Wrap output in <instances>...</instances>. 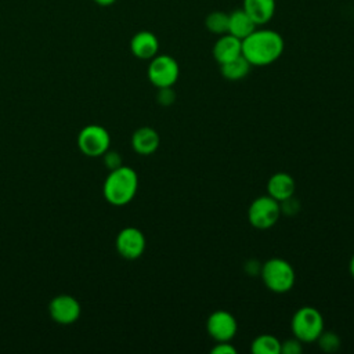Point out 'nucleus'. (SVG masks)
<instances>
[{
  "label": "nucleus",
  "instance_id": "obj_1",
  "mask_svg": "<svg viewBox=\"0 0 354 354\" xmlns=\"http://www.w3.org/2000/svg\"><path fill=\"white\" fill-rule=\"evenodd\" d=\"M283 37L272 29H254L242 40V55L252 66L274 64L283 53Z\"/></svg>",
  "mask_w": 354,
  "mask_h": 354
},
{
  "label": "nucleus",
  "instance_id": "obj_2",
  "mask_svg": "<svg viewBox=\"0 0 354 354\" xmlns=\"http://www.w3.org/2000/svg\"><path fill=\"white\" fill-rule=\"evenodd\" d=\"M138 189V176L129 166H119L109 170L104 181V198L113 206H124L130 203Z\"/></svg>",
  "mask_w": 354,
  "mask_h": 354
},
{
  "label": "nucleus",
  "instance_id": "obj_3",
  "mask_svg": "<svg viewBox=\"0 0 354 354\" xmlns=\"http://www.w3.org/2000/svg\"><path fill=\"white\" fill-rule=\"evenodd\" d=\"M260 277L268 290L279 295L292 290L296 282L293 266L281 257H272L264 261L261 264Z\"/></svg>",
  "mask_w": 354,
  "mask_h": 354
},
{
  "label": "nucleus",
  "instance_id": "obj_4",
  "mask_svg": "<svg viewBox=\"0 0 354 354\" xmlns=\"http://www.w3.org/2000/svg\"><path fill=\"white\" fill-rule=\"evenodd\" d=\"M290 329L293 336L301 343L317 342L318 336L325 329L324 317L315 307L303 306L295 311L290 321Z\"/></svg>",
  "mask_w": 354,
  "mask_h": 354
},
{
  "label": "nucleus",
  "instance_id": "obj_5",
  "mask_svg": "<svg viewBox=\"0 0 354 354\" xmlns=\"http://www.w3.org/2000/svg\"><path fill=\"white\" fill-rule=\"evenodd\" d=\"M282 212L278 201L270 195H261L252 201L248 207V220L257 230H268L277 224Z\"/></svg>",
  "mask_w": 354,
  "mask_h": 354
},
{
  "label": "nucleus",
  "instance_id": "obj_6",
  "mask_svg": "<svg viewBox=\"0 0 354 354\" xmlns=\"http://www.w3.org/2000/svg\"><path fill=\"white\" fill-rule=\"evenodd\" d=\"M147 75L156 88L173 87L180 76V66L171 55L156 54L149 59Z\"/></svg>",
  "mask_w": 354,
  "mask_h": 354
},
{
  "label": "nucleus",
  "instance_id": "obj_7",
  "mask_svg": "<svg viewBox=\"0 0 354 354\" xmlns=\"http://www.w3.org/2000/svg\"><path fill=\"white\" fill-rule=\"evenodd\" d=\"M111 144V136L108 130L100 124H88L83 127L77 136L79 149L90 158L102 156Z\"/></svg>",
  "mask_w": 354,
  "mask_h": 354
},
{
  "label": "nucleus",
  "instance_id": "obj_8",
  "mask_svg": "<svg viewBox=\"0 0 354 354\" xmlns=\"http://www.w3.org/2000/svg\"><path fill=\"white\" fill-rule=\"evenodd\" d=\"M206 330L214 342H231L238 332V322L230 311L216 310L206 319Z\"/></svg>",
  "mask_w": 354,
  "mask_h": 354
},
{
  "label": "nucleus",
  "instance_id": "obj_9",
  "mask_svg": "<svg viewBox=\"0 0 354 354\" xmlns=\"http://www.w3.org/2000/svg\"><path fill=\"white\" fill-rule=\"evenodd\" d=\"M145 236L141 230L136 227H126L119 231L115 246L118 253L127 260H136L142 256L145 250Z\"/></svg>",
  "mask_w": 354,
  "mask_h": 354
},
{
  "label": "nucleus",
  "instance_id": "obj_10",
  "mask_svg": "<svg viewBox=\"0 0 354 354\" xmlns=\"http://www.w3.org/2000/svg\"><path fill=\"white\" fill-rule=\"evenodd\" d=\"M80 303L77 299L69 295H59L55 296L48 306V313L53 321L61 325H69L79 319L80 317Z\"/></svg>",
  "mask_w": 354,
  "mask_h": 354
},
{
  "label": "nucleus",
  "instance_id": "obj_11",
  "mask_svg": "<svg viewBox=\"0 0 354 354\" xmlns=\"http://www.w3.org/2000/svg\"><path fill=\"white\" fill-rule=\"evenodd\" d=\"M212 54L218 65L230 62L242 55V40L230 33H224L213 44Z\"/></svg>",
  "mask_w": 354,
  "mask_h": 354
},
{
  "label": "nucleus",
  "instance_id": "obj_12",
  "mask_svg": "<svg viewBox=\"0 0 354 354\" xmlns=\"http://www.w3.org/2000/svg\"><path fill=\"white\" fill-rule=\"evenodd\" d=\"M130 51L138 59H151L159 51V40L149 30L137 32L130 40Z\"/></svg>",
  "mask_w": 354,
  "mask_h": 354
},
{
  "label": "nucleus",
  "instance_id": "obj_13",
  "mask_svg": "<svg viewBox=\"0 0 354 354\" xmlns=\"http://www.w3.org/2000/svg\"><path fill=\"white\" fill-rule=\"evenodd\" d=\"M160 145L159 133L149 126H142L137 129L131 136V147L136 153L148 156L158 151Z\"/></svg>",
  "mask_w": 354,
  "mask_h": 354
},
{
  "label": "nucleus",
  "instance_id": "obj_14",
  "mask_svg": "<svg viewBox=\"0 0 354 354\" xmlns=\"http://www.w3.org/2000/svg\"><path fill=\"white\" fill-rule=\"evenodd\" d=\"M296 183L295 178L285 171L274 173L267 181V195L278 201L279 203L295 195Z\"/></svg>",
  "mask_w": 354,
  "mask_h": 354
},
{
  "label": "nucleus",
  "instance_id": "obj_15",
  "mask_svg": "<svg viewBox=\"0 0 354 354\" xmlns=\"http://www.w3.org/2000/svg\"><path fill=\"white\" fill-rule=\"evenodd\" d=\"M242 10L253 19L257 26L268 24L275 14V0H242Z\"/></svg>",
  "mask_w": 354,
  "mask_h": 354
},
{
  "label": "nucleus",
  "instance_id": "obj_16",
  "mask_svg": "<svg viewBox=\"0 0 354 354\" xmlns=\"http://www.w3.org/2000/svg\"><path fill=\"white\" fill-rule=\"evenodd\" d=\"M256 28H257V25L242 8L234 10L231 14H228V33L230 35L243 40Z\"/></svg>",
  "mask_w": 354,
  "mask_h": 354
},
{
  "label": "nucleus",
  "instance_id": "obj_17",
  "mask_svg": "<svg viewBox=\"0 0 354 354\" xmlns=\"http://www.w3.org/2000/svg\"><path fill=\"white\" fill-rule=\"evenodd\" d=\"M250 68L252 65L248 62V59L243 55H239L238 58L220 65V72L224 79L231 82H238L245 79L249 75Z\"/></svg>",
  "mask_w": 354,
  "mask_h": 354
},
{
  "label": "nucleus",
  "instance_id": "obj_18",
  "mask_svg": "<svg viewBox=\"0 0 354 354\" xmlns=\"http://www.w3.org/2000/svg\"><path fill=\"white\" fill-rule=\"evenodd\" d=\"M250 350L253 354H281V340L272 335L263 333L253 339Z\"/></svg>",
  "mask_w": 354,
  "mask_h": 354
},
{
  "label": "nucleus",
  "instance_id": "obj_19",
  "mask_svg": "<svg viewBox=\"0 0 354 354\" xmlns=\"http://www.w3.org/2000/svg\"><path fill=\"white\" fill-rule=\"evenodd\" d=\"M206 29L217 36L228 33V14L224 11H212L205 18Z\"/></svg>",
  "mask_w": 354,
  "mask_h": 354
},
{
  "label": "nucleus",
  "instance_id": "obj_20",
  "mask_svg": "<svg viewBox=\"0 0 354 354\" xmlns=\"http://www.w3.org/2000/svg\"><path fill=\"white\" fill-rule=\"evenodd\" d=\"M318 346L325 353H335L340 347V337L332 330H322V333L317 339Z\"/></svg>",
  "mask_w": 354,
  "mask_h": 354
},
{
  "label": "nucleus",
  "instance_id": "obj_21",
  "mask_svg": "<svg viewBox=\"0 0 354 354\" xmlns=\"http://www.w3.org/2000/svg\"><path fill=\"white\" fill-rule=\"evenodd\" d=\"M303 351V343L297 337H290L281 342L282 354H300Z\"/></svg>",
  "mask_w": 354,
  "mask_h": 354
},
{
  "label": "nucleus",
  "instance_id": "obj_22",
  "mask_svg": "<svg viewBox=\"0 0 354 354\" xmlns=\"http://www.w3.org/2000/svg\"><path fill=\"white\" fill-rule=\"evenodd\" d=\"M156 101L163 106H169L176 101V91L173 87H160L156 93Z\"/></svg>",
  "mask_w": 354,
  "mask_h": 354
},
{
  "label": "nucleus",
  "instance_id": "obj_23",
  "mask_svg": "<svg viewBox=\"0 0 354 354\" xmlns=\"http://www.w3.org/2000/svg\"><path fill=\"white\" fill-rule=\"evenodd\" d=\"M104 163H105V166L109 170H112V169H116V167L122 166V158H120V155L118 152L108 149L104 153Z\"/></svg>",
  "mask_w": 354,
  "mask_h": 354
},
{
  "label": "nucleus",
  "instance_id": "obj_24",
  "mask_svg": "<svg viewBox=\"0 0 354 354\" xmlns=\"http://www.w3.org/2000/svg\"><path fill=\"white\" fill-rule=\"evenodd\" d=\"M279 205H281V212L283 214H288V216L296 214L299 212V207H300V203L293 196H290L289 199L281 202Z\"/></svg>",
  "mask_w": 354,
  "mask_h": 354
},
{
  "label": "nucleus",
  "instance_id": "obj_25",
  "mask_svg": "<svg viewBox=\"0 0 354 354\" xmlns=\"http://www.w3.org/2000/svg\"><path fill=\"white\" fill-rule=\"evenodd\" d=\"M210 350L212 354H236V348L230 342H216Z\"/></svg>",
  "mask_w": 354,
  "mask_h": 354
},
{
  "label": "nucleus",
  "instance_id": "obj_26",
  "mask_svg": "<svg viewBox=\"0 0 354 354\" xmlns=\"http://www.w3.org/2000/svg\"><path fill=\"white\" fill-rule=\"evenodd\" d=\"M261 264L260 261L254 260V259H250L245 263V272L249 274L250 277H257L260 275V270H261Z\"/></svg>",
  "mask_w": 354,
  "mask_h": 354
},
{
  "label": "nucleus",
  "instance_id": "obj_27",
  "mask_svg": "<svg viewBox=\"0 0 354 354\" xmlns=\"http://www.w3.org/2000/svg\"><path fill=\"white\" fill-rule=\"evenodd\" d=\"M97 6H100V7H109V6H112L116 0H93Z\"/></svg>",
  "mask_w": 354,
  "mask_h": 354
},
{
  "label": "nucleus",
  "instance_id": "obj_28",
  "mask_svg": "<svg viewBox=\"0 0 354 354\" xmlns=\"http://www.w3.org/2000/svg\"><path fill=\"white\" fill-rule=\"evenodd\" d=\"M348 271H350V274H351V277L354 279V254L351 256V259L348 261Z\"/></svg>",
  "mask_w": 354,
  "mask_h": 354
}]
</instances>
